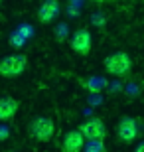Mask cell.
Listing matches in <instances>:
<instances>
[{
	"label": "cell",
	"mask_w": 144,
	"mask_h": 152,
	"mask_svg": "<svg viewBox=\"0 0 144 152\" xmlns=\"http://www.w3.org/2000/svg\"><path fill=\"white\" fill-rule=\"evenodd\" d=\"M105 69L109 75L124 77L132 69V59H130V56H128L126 51H115V53L105 57Z\"/></svg>",
	"instance_id": "6da1fadb"
},
{
	"label": "cell",
	"mask_w": 144,
	"mask_h": 152,
	"mask_svg": "<svg viewBox=\"0 0 144 152\" xmlns=\"http://www.w3.org/2000/svg\"><path fill=\"white\" fill-rule=\"evenodd\" d=\"M26 65H28V57L24 56V53L6 56L0 59V77H4V79L20 77L26 71Z\"/></svg>",
	"instance_id": "7a4b0ae2"
},
{
	"label": "cell",
	"mask_w": 144,
	"mask_h": 152,
	"mask_svg": "<svg viewBox=\"0 0 144 152\" xmlns=\"http://www.w3.org/2000/svg\"><path fill=\"white\" fill-rule=\"evenodd\" d=\"M28 130H30V136L36 138L38 142H50L53 132H56V126H53V121L50 117H36L30 123Z\"/></svg>",
	"instance_id": "3957f363"
},
{
	"label": "cell",
	"mask_w": 144,
	"mask_h": 152,
	"mask_svg": "<svg viewBox=\"0 0 144 152\" xmlns=\"http://www.w3.org/2000/svg\"><path fill=\"white\" fill-rule=\"evenodd\" d=\"M79 132L83 134L85 140L89 142H103L107 136V126L105 123L101 121V118H89V121H85L81 126H79Z\"/></svg>",
	"instance_id": "277c9868"
},
{
	"label": "cell",
	"mask_w": 144,
	"mask_h": 152,
	"mask_svg": "<svg viewBox=\"0 0 144 152\" xmlns=\"http://www.w3.org/2000/svg\"><path fill=\"white\" fill-rule=\"evenodd\" d=\"M116 136L122 144H130L138 136V121L132 117H122L116 124Z\"/></svg>",
	"instance_id": "5b68a950"
},
{
	"label": "cell",
	"mask_w": 144,
	"mask_h": 152,
	"mask_svg": "<svg viewBox=\"0 0 144 152\" xmlns=\"http://www.w3.org/2000/svg\"><path fill=\"white\" fill-rule=\"evenodd\" d=\"M91 44H93V39H91V32L87 28H79L75 30L71 34V39H69V45H71V50L79 56H89V51H91Z\"/></svg>",
	"instance_id": "8992f818"
},
{
	"label": "cell",
	"mask_w": 144,
	"mask_h": 152,
	"mask_svg": "<svg viewBox=\"0 0 144 152\" xmlns=\"http://www.w3.org/2000/svg\"><path fill=\"white\" fill-rule=\"evenodd\" d=\"M59 10H61V4L57 0H45V2H42L38 8V22L39 24L53 22L59 16Z\"/></svg>",
	"instance_id": "52a82bcc"
},
{
	"label": "cell",
	"mask_w": 144,
	"mask_h": 152,
	"mask_svg": "<svg viewBox=\"0 0 144 152\" xmlns=\"http://www.w3.org/2000/svg\"><path fill=\"white\" fill-rule=\"evenodd\" d=\"M85 146V138L83 134L77 130H69L65 136H63V140H61V152H81Z\"/></svg>",
	"instance_id": "ba28073f"
},
{
	"label": "cell",
	"mask_w": 144,
	"mask_h": 152,
	"mask_svg": "<svg viewBox=\"0 0 144 152\" xmlns=\"http://www.w3.org/2000/svg\"><path fill=\"white\" fill-rule=\"evenodd\" d=\"M18 109H20V101L14 97H0V123L12 121L16 117Z\"/></svg>",
	"instance_id": "9c48e42d"
},
{
	"label": "cell",
	"mask_w": 144,
	"mask_h": 152,
	"mask_svg": "<svg viewBox=\"0 0 144 152\" xmlns=\"http://www.w3.org/2000/svg\"><path fill=\"white\" fill-rule=\"evenodd\" d=\"M24 39H26V38L18 32V34L10 36V44H14V48H22V45H24Z\"/></svg>",
	"instance_id": "30bf717a"
},
{
	"label": "cell",
	"mask_w": 144,
	"mask_h": 152,
	"mask_svg": "<svg viewBox=\"0 0 144 152\" xmlns=\"http://www.w3.org/2000/svg\"><path fill=\"white\" fill-rule=\"evenodd\" d=\"M87 152H105V146L103 142H91L87 146Z\"/></svg>",
	"instance_id": "8fae6325"
},
{
	"label": "cell",
	"mask_w": 144,
	"mask_h": 152,
	"mask_svg": "<svg viewBox=\"0 0 144 152\" xmlns=\"http://www.w3.org/2000/svg\"><path fill=\"white\" fill-rule=\"evenodd\" d=\"M134 152H144V140L140 142V144H138L136 148H134Z\"/></svg>",
	"instance_id": "7c38bea8"
}]
</instances>
